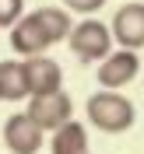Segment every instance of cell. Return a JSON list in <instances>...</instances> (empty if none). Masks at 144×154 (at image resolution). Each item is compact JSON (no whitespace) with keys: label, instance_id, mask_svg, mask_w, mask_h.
<instances>
[{"label":"cell","instance_id":"obj_1","mask_svg":"<svg viewBox=\"0 0 144 154\" xmlns=\"http://www.w3.org/2000/svg\"><path fill=\"white\" fill-rule=\"evenodd\" d=\"M85 116H88V123L95 130H102V133H126L137 123L134 102L126 95H120V91H106V88L95 91L85 102Z\"/></svg>","mask_w":144,"mask_h":154},{"label":"cell","instance_id":"obj_2","mask_svg":"<svg viewBox=\"0 0 144 154\" xmlns=\"http://www.w3.org/2000/svg\"><path fill=\"white\" fill-rule=\"evenodd\" d=\"M67 46L77 56V63H102V60L113 53V32H109L106 21L85 18V21H77L74 28H70Z\"/></svg>","mask_w":144,"mask_h":154},{"label":"cell","instance_id":"obj_3","mask_svg":"<svg viewBox=\"0 0 144 154\" xmlns=\"http://www.w3.org/2000/svg\"><path fill=\"white\" fill-rule=\"evenodd\" d=\"M25 112L42 126V133H53V130H60L63 123L74 119V102L60 88V91H49V95H28V109Z\"/></svg>","mask_w":144,"mask_h":154},{"label":"cell","instance_id":"obj_4","mask_svg":"<svg viewBox=\"0 0 144 154\" xmlns=\"http://www.w3.org/2000/svg\"><path fill=\"white\" fill-rule=\"evenodd\" d=\"M42 126L32 119L28 112H14L7 116V123H4V144H7L11 154H39L42 151Z\"/></svg>","mask_w":144,"mask_h":154},{"label":"cell","instance_id":"obj_5","mask_svg":"<svg viewBox=\"0 0 144 154\" xmlns=\"http://www.w3.org/2000/svg\"><path fill=\"white\" fill-rule=\"evenodd\" d=\"M109 32H113V42H120V49H144V4L141 0H130L113 14L109 21Z\"/></svg>","mask_w":144,"mask_h":154},{"label":"cell","instance_id":"obj_6","mask_svg":"<svg viewBox=\"0 0 144 154\" xmlns=\"http://www.w3.org/2000/svg\"><path fill=\"white\" fill-rule=\"evenodd\" d=\"M141 74V56H137L134 49H113L102 63H98V84L106 88V91H120L126 88L134 77Z\"/></svg>","mask_w":144,"mask_h":154},{"label":"cell","instance_id":"obj_7","mask_svg":"<svg viewBox=\"0 0 144 154\" xmlns=\"http://www.w3.org/2000/svg\"><path fill=\"white\" fill-rule=\"evenodd\" d=\"M49 46H53V38L46 35L42 21L35 18V11H32V14H21V18L11 25V49H14L18 56H39V53H46Z\"/></svg>","mask_w":144,"mask_h":154},{"label":"cell","instance_id":"obj_8","mask_svg":"<svg viewBox=\"0 0 144 154\" xmlns=\"http://www.w3.org/2000/svg\"><path fill=\"white\" fill-rule=\"evenodd\" d=\"M21 67H25V81H28V95H49V91H60V88H63V70H60V63L49 60L46 53L25 56Z\"/></svg>","mask_w":144,"mask_h":154},{"label":"cell","instance_id":"obj_9","mask_svg":"<svg viewBox=\"0 0 144 154\" xmlns=\"http://www.w3.org/2000/svg\"><path fill=\"white\" fill-rule=\"evenodd\" d=\"M49 151L53 154H88V130L81 123H63L49 133Z\"/></svg>","mask_w":144,"mask_h":154},{"label":"cell","instance_id":"obj_10","mask_svg":"<svg viewBox=\"0 0 144 154\" xmlns=\"http://www.w3.org/2000/svg\"><path fill=\"white\" fill-rule=\"evenodd\" d=\"M21 98H28L21 60H0V102H21Z\"/></svg>","mask_w":144,"mask_h":154},{"label":"cell","instance_id":"obj_11","mask_svg":"<svg viewBox=\"0 0 144 154\" xmlns=\"http://www.w3.org/2000/svg\"><path fill=\"white\" fill-rule=\"evenodd\" d=\"M35 18L42 21V28H46V35L53 38V46H56V42H67L70 28H74V21H70V11H67V7H39Z\"/></svg>","mask_w":144,"mask_h":154},{"label":"cell","instance_id":"obj_12","mask_svg":"<svg viewBox=\"0 0 144 154\" xmlns=\"http://www.w3.org/2000/svg\"><path fill=\"white\" fill-rule=\"evenodd\" d=\"M25 14V0H0V28H11Z\"/></svg>","mask_w":144,"mask_h":154},{"label":"cell","instance_id":"obj_13","mask_svg":"<svg viewBox=\"0 0 144 154\" xmlns=\"http://www.w3.org/2000/svg\"><path fill=\"white\" fill-rule=\"evenodd\" d=\"M60 4H63L67 11H77V14H88V18H91V14H95L98 7H106V0H60Z\"/></svg>","mask_w":144,"mask_h":154},{"label":"cell","instance_id":"obj_14","mask_svg":"<svg viewBox=\"0 0 144 154\" xmlns=\"http://www.w3.org/2000/svg\"><path fill=\"white\" fill-rule=\"evenodd\" d=\"M88 154H91V151H88Z\"/></svg>","mask_w":144,"mask_h":154}]
</instances>
